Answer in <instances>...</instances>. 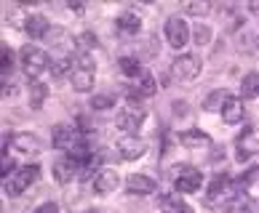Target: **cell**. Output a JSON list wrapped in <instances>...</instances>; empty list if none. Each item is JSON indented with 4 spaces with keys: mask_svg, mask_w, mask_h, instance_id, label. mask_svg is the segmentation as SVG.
Instances as JSON below:
<instances>
[{
    "mask_svg": "<svg viewBox=\"0 0 259 213\" xmlns=\"http://www.w3.org/2000/svg\"><path fill=\"white\" fill-rule=\"evenodd\" d=\"M51 144L56 149L67 152L70 157H75L78 163H85L91 157V149H89V141H85V133L78 131L75 125H56L54 128V136H51Z\"/></svg>",
    "mask_w": 259,
    "mask_h": 213,
    "instance_id": "obj_1",
    "label": "cell"
},
{
    "mask_svg": "<svg viewBox=\"0 0 259 213\" xmlns=\"http://www.w3.org/2000/svg\"><path fill=\"white\" fill-rule=\"evenodd\" d=\"M19 59H22V67L30 80H43V75L51 70V62H49V54L40 51L37 45H24L22 54H19Z\"/></svg>",
    "mask_w": 259,
    "mask_h": 213,
    "instance_id": "obj_2",
    "label": "cell"
},
{
    "mask_svg": "<svg viewBox=\"0 0 259 213\" xmlns=\"http://www.w3.org/2000/svg\"><path fill=\"white\" fill-rule=\"evenodd\" d=\"M72 75H70V83L72 88L78 93H89L94 88V77H97V72H94V59L91 54H78L72 59Z\"/></svg>",
    "mask_w": 259,
    "mask_h": 213,
    "instance_id": "obj_3",
    "label": "cell"
},
{
    "mask_svg": "<svg viewBox=\"0 0 259 213\" xmlns=\"http://www.w3.org/2000/svg\"><path fill=\"white\" fill-rule=\"evenodd\" d=\"M174 176H171V181H174V189L179 192V195H190V192L200 189V181H203V173H200L195 166H187V163H182V166H174Z\"/></svg>",
    "mask_w": 259,
    "mask_h": 213,
    "instance_id": "obj_4",
    "label": "cell"
},
{
    "mask_svg": "<svg viewBox=\"0 0 259 213\" xmlns=\"http://www.w3.org/2000/svg\"><path fill=\"white\" fill-rule=\"evenodd\" d=\"M37 173H40V168H37V166H24V168L14 171L11 176L6 179V184H3V192H6L8 197H19L24 189H30V184H35Z\"/></svg>",
    "mask_w": 259,
    "mask_h": 213,
    "instance_id": "obj_5",
    "label": "cell"
},
{
    "mask_svg": "<svg viewBox=\"0 0 259 213\" xmlns=\"http://www.w3.org/2000/svg\"><path fill=\"white\" fill-rule=\"evenodd\" d=\"M163 32H166L168 45L177 48V51H182V48L187 45V40H190V24H187L182 16H168V19H166V27H163Z\"/></svg>",
    "mask_w": 259,
    "mask_h": 213,
    "instance_id": "obj_6",
    "label": "cell"
},
{
    "mask_svg": "<svg viewBox=\"0 0 259 213\" xmlns=\"http://www.w3.org/2000/svg\"><path fill=\"white\" fill-rule=\"evenodd\" d=\"M147 112L142 110L139 104H128L126 110L118 112V118H115V123H118L120 131H126V136H137V131L142 128V123H145Z\"/></svg>",
    "mask_w": 259,
    "mask_h": 213,
    "instance_id": "obj_7",
    "label": "cell"
},
{
    "mask_svg": "<svg viewBox=\"0 0 259 213\" xmlns=\"http://www.w3.org/2000/svg\"><path fill=\"white\" fill-rule=\"evenodd\" d=\"M200 59L195 54H179L174 62H171V72H174V77H179V80H195V77L200 75Z\"/></svg>",
    "mask_w": 259,
    "mask_h": 213,
    "instance_id": "obj_8",
    "label": "cell"
},
{
    "mask_svg": "<svg viewBox=\"0 0 259 213\" xmlns=\"http://www.w3.org/2000/svg\"><path fill=\"white\" fill-rule=\"evenodd\" d=\"M158 189V181L147 176V173H131V176L126 179V192L128 195H152V192Z\"/></svg>",
    "mask_w": 259,
    "mask_h": 213,
    "instance_id": "obj_9",
    "label": "cell"
},
{
    "mask_svg": "<svg viewBox=\"0 0 259 213\" xmlns=\"http://www.w3.org/2000/svg\"><path fill=\"white\" fill-rule=\"evenodd\" d=\"M78 173H80V163L75 157H70V154H67V157H59L54 163V179L59 184H70Z\"/></svg>",
    "mask_w": 259,
    "mask_h": 213,
    "instance_id": "obj_10",
    "label": "cell"
},
{
    "mask_svg": "<svg viewBox=\"0 0 259 213\" xmlns=\"http://www.w3.org/2000/svg\"><path fill=\"white\" fill-rule=\"evenodd\" d=\"M118 152H120L123 160H139L142 154L147 152V144L142 139H137V136H123L118 141Z\"/></svg>",
    "mask_w": 259,
    "mask_h": 213,
    "instance_id": "obj_11",
    "label": "cell"
},
{
    "mask_svg": "<svg viewBox=\"0 0 259 213\" xmlns=\"http://www.w3.org/2000/svg\"><path fill=\"white\" fill-rule=\"evenodd\" d=\"M118 187H120V176L112 168H102L97 173V179H94V192H99V195H110Z\"/></svg>",
    "mask_w": 259,
    "mask_h": 213,
    "instance_id": "obj_12",
    "label": "cell"
},
{
    "mask_svg": "<svg viewBox=\"0 0 259 213\" xmlns=\"http://www.w3.org/2000/svg\"><path fill=\"white\" fill-rule=\"evenodd\" d=\"M179 144L187 149H206V147H211V139H208V133L198 131V128H187L179 133Z\"/></svg>",
    "mask_w": 259,
    "mask_h": 213,
    "instance_id": "obj_13",
    "label": "cell"
},
{
    "mask_svg": "<svg viewBox=\"0 0 259 213\" xmlns=\"http://www.w3.org/2000/svg\"><path fill=\"white\" fill-rule=\"evenodd\" d=\"M259 149V136H256V131L254 128H248V131H243L241 136H238V160H248L251 154Z\"/></svg>",
    "mask_w": 259,
    "mask_h": 213,
    "instance_id": "obj_14",
    "label": "cell"
},
{
    "mask_svg": "<svg viewBox=\"0 0 259 213\" xmlns=\"http://www.w3.org/2000/svg\"><path fill=\"white\" fill-rule=\"evenodd\" d=\"M208 202H219V200H230L233 195H230V179L225 176V173H217L214 176V181L208 184Z\"/></svg>",
    "mask_w": 259,
    "mask_h": 213,
    "instance_id": "obj_15",
    "label": "cell"
},
{
    "mask_svg": "<svg viewBox=\"0 0 259 213\" xmlns=\"http://www.w3.org/2000/svg\"><path fill=\"white\" fill-rule=\"evenodd\" d=\"M222 120L227 125H238L243 120V101L238 96H227V101L222 107Z\"/></svg>",
    "mask_w": 259,
    "mask_h": 213,
    "instance_id": "obj_16",
    "label": "cell"
},
{
    "mask_svg": "<svg viewBox=\"0 0 259 213\" xmlns=\"http://www.w3.org/2000/svg\"><path fill=\"white\" fill-rule=\"evenodd\" d=\"M115 30L120 35H137L142 30V19L134 11H123L118 19H115Z\"/></svg>",
    "mask_w": 259,
    "mask_h": 213,
    "instance_id": "obj_17",
    "label": "cell"
},
{
    "mask_svg": "<svg viewBox=\"0 0 259 213\" xmlns=\"http://www.w3.org/2000/svg\"><path fill=\"white\" fill-rule=\"evenodd\" d=\"M49 30H51V24L43 14H30V19H27V24H24V32L30 37H35V40L37 37H49Z\"/></svg>",
    "mask_w": 259,
    "mask_h": 213,
    "instance_id": "obj_18",
    "label": "cell"
},
{
    "mask_svg": "<svg viewBox=\"0 0 259 213\" xmlns=\"http://www.w3.org/2000/svg\"><path fill=\"white\" fill-rule=\"evenodd\" d=\"M225 210L227 213H254V200H251V195H246V192H235V195L225 202Z\"/></svg>",
    "mask_w": 259,
    "mask_h": 213,
    "instance_id": "obj_19",
    "label": "cell"
},
{
    "mask_svg": "<svg viewBox=\"0 0 259 213\" xmlns=\"http://www.w3.org/2000/svg\"><path fill=\"white\" fill-rule=\"evenodd\" d=\"M158 205H160L163 213H193V210H190V205L179 195H160Z\"/></svg>",
    "mask_w": 259,
    "mask_h": 213,
    "instance_id": "obj_20",
    "label": "cell"
},
{
    "mask_svg": "<svg viewBox=\"0 0 259 213\" xmlns=\"http://www.w3.org/2000/svg\"><path fill=\"white\" fill-rule=\"evenodd\" d=\"M11 141H14L16 152H22V154H35V152H40V141H37L32 133H16Z\"/></svg>",
    "mask_w": 259,
    "mask_h": 213,
    "instance_id": "obj_21",
    "label": "cell"
},
{
    "mask_svg": "<svg viewBox=\"0 0 259 213\" xmlns=\"http://www.w3.org/2000/svg\"><path fill=\"white\" fill-rule=\"evenodd\" d=\"M49 40H51V45L62 48V51H72V48H78V40H75V37H70L64 30H51V32H49Z\"/></svg>",
    "mask_w": 259,
    "mask_h": 213,
    "instance_id": "obj_22",
    "label": "cell"
},
{
    "mask_svg": "<svg viewBox=\"0 0 259 213\" xmlns=\"http://www.w3.org/2000/svg\"><path fill=\"white\" fill-rule=\"evenodd\" d=\"M241 96L243 99H256L259 96V72H248L241 80Z\"/></svg>",
    "mask_w": 259,
    "mask_h": 213,
    "instance_id": "obj_23",
    "label": "cell"
},
{
    "mask_svg": "<svg viewBox=\"0 0 259 213\" xmlns=\"http://www.w3.org/2000/svg\"><path fill=\"white\" fill-rule=\"evenodd\" d=\"M46 96H49V85H46L43 80H32V85H30V104H32V110H40L43 101H46Z\"/></svg>",
    "mask_w": 259,
    "mask_h": 213,
    "instance_id": "obj_24",
    "label": "cell"
},
{
    "mask_svg": "<svg viewBox=\"0 0 259 213\" xmlns=\"http://www.w3.org/2000/svg\"><path fill=\"white\" fill-rule=\"evenodd\" d=\"M118 67H120V72L126 75V77H137V75H142V67H139V59H134V56H120V62H118Z\"/></svg>",
    "mask_w": 259,
    "mask_h": 213,
    "instance_id": "obj_25",
    "label": "cell"
},
{
    "mask_svg": "<svg viewBox=\"0 0 259 213\" xmlns=\"http://www.w3.org/2000/svg\"><path fill=\"white\" fill-rule=\"evenodd\" d=\"M72 59L70 56H62V59L51 62V77H64V75H72Z\"/></svg>",
    "mask_w": 259,
    "mask_h": 213,
    "instance_id": "obj_26",
    "label": "cell"
},
{
    "mask_svg": "<svg viewBox=\"0 0 259 213\" xmlns=\"http://www.w3.org/2000/svg\"><path fill=\"white\" fill-rule=\"evenodd\" d=\"M115 93H94L91 96V110H112Z\"/></svg>",
    "mask_w": 259,
    "mask_h": 213,
    "instance_id": "obj_27",
    "label": "cell"
},
{
    "mask_svg": "<svg viewBox=\"0 0 259 213\" xmlns=\"http://www.w3.org/2000/svg\"><path fill=\"white\" fill-rule=\"evenodd\" d=\"M137 93H139V96H152V93H155V77H152L150 72H142V75H139Z\"/></svg>",
    "mask_w": 259,
    "mask_h": 213,
    "instance_id": "obj_28",
    "label": "cell"
},
{
    "mask_svg": "<svg viewBox=\"0 0 259 213\" xmlns=\"http://www.w3.org/2000/svg\"><path fill=\"white\" fill-rule=\"evenodd\" d=\"M75 40H78V54H91L97 48V35H91V32H83Z\"/></svg>",
    "mask_w": 259,
    "mask_h": 213,
    "instance_id": "obj_29",
    "label": "cell"
},
{
    "mask_svg": "<svg viewBox=\"0 0 259 213\" xmlns=\"http://www.w3.org/2000/svg\"><path fill=\"white\" fill-rule=\"evenodd\" d=\"M225 101H227V93H222V91H214V93H211L208 99H206V104H203V107H206L208 112H217V110L222 112Z\"/></svg>",
    "mask_w": 259,
    "mask_h": 213,
    "instance_id": "obj_30",
    "label": "cell"
},
{
    "mask_svg": "<svg viewBox=\"0 0 259 213\" xmlns=\"http://www.w3.org/2000/svg\"><path fill=\"white\" fill-rule=\"evenodd\" d=\"M185 11L190 16H206L211 11V3H198V0H193V3H185Z\"/></svg>",
    "mask_w": 259,
    "mask_h": 213,
    "instance_id": "obj_31",
    "label": "cell"
},
{
    "mask_svg": "<svg viewBox=\"0 0 259 213\" xmlns=\"http://www.w3.org/2000/svg\"><path fill=\"white\" fill-rule=\"evenodd\" d=\"M193 40H195V45H208V40H211V30L206 24H198L195 27V32H193Z\"/></svg>",
    "mask_w": 259,
    "mask_h": 213,
    "instance_id": "obj_32",
    "label": "cell"
},
{
    "mask_svg": "<svg viewBox=\"0 0 259 213\" xmlns=\"http://www.w3.org/2000/svg\"><path fill=\"white\" fill-rule=\"evenodd\" d=\"M243 43H248V48H246V51H254V48L259 45V32L246 30V35H241V48H243Z\"/></svg>",
    "mask_w": 259,
    "mask_h": 213,
    "instance_id": "obj_33",
    "label": "cell"
},
{
    "mask_svg": "<svg viewBox=\"0 0 259 213\" xmlns=\"http://www.w3.org/2000/svg\"><path fill=\"white\" fill-rule=\"evenodd\" d=\"M14 70V56L8 51V45H3V75H8Z\"/></svg>",
    "mask_w": 259,
    "mask_h": 213,
    "instance_id": "obj_34",
    "label": "cell"
},
{
    "mask_svg": "<svg viewBox=\"0 0 259 213\" xmlns=\"http://www.w3.org/2000/svg\"><path fill=\"white\" fill-rule=\"evenodd\" d=\"M32 213H59V205H56L54 200H49V202H40Z\"/></svg>",
    "mask_w": 259,
    "mask_h": 213,
    "instance_id": "obj_35",
    "label": "cell"
},
{
    "mask_svg": "<svg viewBox=\"0 0 259 213\" xmlns=\"http://www.w3.org/2000/svg\"><path fill=\"white\" fill-rule=\"evenodd\" d=\"M14 168H16V166H14V160L8 157V154H3V176H6V179L14 173Z\"/></svg>",
    "mask_w": 259,
    "mask_h": 213,
    "instance_id": "obj_36",
    "label": "cell"
},
{
    "mask_svg": "<svg viewBox=\"0 0 259 213\" xmlns=\"http://www.w3.org/2000/svg\"><path fill=\"white\" fill-rule=\"evenodd\" d=\"M248 8H251V11H254V14H259V0H254V3H251V6H248Z\"/></svg>",
    "mask_w": 259,
    "mask_h": 213,
    "instance_id": "obj_37",
    "label": "cell"
},
{
    "mask_svg": "<svg viewBox=\"0 0 259 213\" xmlns=\"http://www.w3.org/2000/svg\"><path fill=\"white\" fill-rule=\"evenodd\" d=\"M83 213H102V210H97V208H91V210H83Z\"/></svg>",
    "mask_w": 259,
    "mask_h": 213,
    "instance_id": "obj_38",
    "label": "cell"
}]
</instances>
